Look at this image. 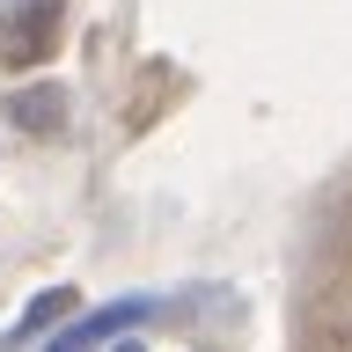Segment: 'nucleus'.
Wrapping results in <instances>:
<instances>
[{
    "label": "nucleus",
    "mask_w": 352,
    "mask_h": 352,
    "mask_svg": "<svg viewBox=\"0 0 352 352\" xmlns=\"http://www.w3.org/2000/svg\"><path fill=\"white\" fill-rule=\"evenodd\" d=\"M52 30H59V0H15V15H8V59L15 66H37L44 44H52Z\"/></svg>",
    "instance_id": "1"
},
{
    "label": "nucleus",
    "mask_w": 352,
    "mask_h": 352,
    "mask_svg": "<svg viewBox=\"0 0 352 352\" xmlns=\"http://www.w3.org/2000/svg\"><path fill=\"white\" fill-rule=\"evenodd\" d=\"M147 316V301H118V308H103V316H81V323L66 330V338H52V352H96L103 338H118V330H132Z\"/></svg>",
    "instance_id": "2"
},
{
    "label": "nucleus",
    "mask_w": 352,
    "mask_h": 352,
    "mask_svg": "<svg viewBox=\"0 0 352 352\" xmlns=\"http://www.w3.org/2000/svg\"><path fill=\"white\" fill-rule=\"evenodd\" d=\"M66 308H74V286H52V294H37V301H30V316H22V323L8 330V345H30V338H37L44 323H59Z\"/></svg>",
    "instance_id": "3"
},
{
    "label": "nucleus",
    "mask_w": 352,
    "mask_h": 352,
    "mask_svg": "<svg viewBox=\"0 0 352 352\" xmlns=\"http://www.w3.org/2000/svg\"><path fill=\"white\" fill-rule=\"evenodd\" d=\"M8 110H15V125H30V132H52V125L66 118V103L52 96V88H30V96H15Z\"/></svg>",
    "instance_id": "4"
},
{
    "label": "nucleus",
    "mask_w": 352,
    "mask_h": 352,
    "mask_svg": "<svg viewBox=\"0 0 352 352\" xmlns=\"http://www.w3.org/2000/svg\"><path fill=\"white\" fill-rule=\"evenodd\" d=\"M110 352H140V345H132V338H118V345H110Z\"/></svg>",
    "instance_id": "5"
}]
</instances>
